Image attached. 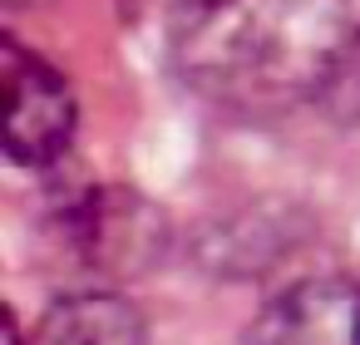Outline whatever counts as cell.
Instances as JSON below:
<instances>
[{
    "mask_svg": "<svg viewBox=\"0 0 360 345\" xmlns=\"http://www.w3.org/2000/svg\"><path fill=\"white\" fill-rule=\"evenodd\" d=\"M178 74L222 104L321 94L360 45V0H163Z\"/></svg>",
    "mask_w": 360,
    "mask_h": 345,
    "instance_id": "cell-1",
    "label": "cell"
},
{
    "mask_svg": "<svg viewBox=\"0 0 360 345\" xmlns=\"http://www.w3.org/2000/svg\"><path fill=\"white\" fill-rule=\"evenodd\" d=\"M0 65H6V153L20 168H50L70 153L79 129L75 89L45 55L25 50L20 40L0 45Z\"/></svg>",
    "mask_w": 360,
    "mask_h": 345,
    "instance_id": "cell-2",
    "label": "cell"
},
{
    "mask_svg": "<svg viewBox=\"0 0 360 345\" xmlns=\"http://www.w3.org/2000/svg\"><path fill=\"white\" fill-rule=\"evenodd\" d=\"M252 345H360V291L340 276H306L262 306Z\"/></svg>",
    "mask_w": 360,
    "mask_h": 345,
    "instance_id": "cell-3",
    "label": "cell"
},
{
    "mask_svg": "<svg viewBox=\"0 0 360 345\" xmlns=\"http://www.w3.org/2000/svg\"><path fill=\"white\" fill-rule=\"evenodd\" d=\"M11 345H148L143 315L109 291H84V296H65L55 301L30 335H20L15 315H11Z\"/></svg>",
    "mask_w": 360,
    "mask_h": 345,
    "instance_id": "cell-4",
    "label": "cell"
},
{
    "mask_svg": "<svg viewBox=\"0 0 360 345\" xmlns=\"http://www.w3.org/2000/svg\"><path fill=\"white\" fill-rule=\"evenodd\" d=\"M163 237V217L143 207L134 193H94L75 212V242L99 266H129L134 256H148Z\"/></svg>",
    "mask_w": 360,
    "mask_h": 345,
    "instance_id": "cell-5",
    "label": "cell"
}]
</instances>
